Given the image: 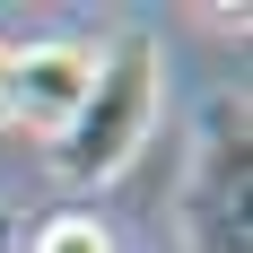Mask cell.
Segmentation results:
<instances>
[{
	"instance_id": "cell-6",
	"label": "cell",
	"mask_w": 253,
	"mask_h": 253,
	"mask_svg": "<svg viewBox=\"0 0 253 253\" xmlns=\"http://www.w3.org/2000/svg\"><path fill=\"white\" fill-rule=\"evenodd\" d=\"M0 253H18V245H9V218H0Z\"/></svg>"
},
{
	"instance_id": "cell-5",
	"label": "cell",
	"mask_w": 253,
	"mask_h": 253,
	"mask_svg": "<svg viewBox=\"0 0 253 253\" xmlns=\"http://www.w3.org/2000/svg\"><path fill=\"white\" fill-rule=\"evenodd\" d=\"M0 123H9V44H0Z\"/></svg>"
},
{
	"instance_id": "cell-2",
	"label": "cell",
	"mask_w": 253,
	"mask_h": 253,
	"mask_svg": "<svg viewBox=\"0 0 253 253\" xmlns=\"http://www.w3.org/2000/svg\"><path fill=\"white\" fill-rule=\"evenodd\" d=\"M245 201H253V114L245 96H218L192 140V183H183V245L192 253H253L245 245Z\"/></svg>"
},
{
	"instance_id": "cell-1",
	"label": "cell",
	"mask_w": 253,
	"mask_h": 253,
	"mask_svg": "<svg viewBox=\"0 0 253 253\" xmlns=\"http://www.w3.org/2000/svg\"><path fill=\"white\" fill-rule=\"evenodd\" d=\"M157 123V44L149 35H123L114 52H96V79L61 131H52V175L61 183H105L123 175L140 140Z\"/></svg>"
},
{
	"instance_id": "cell-4",
	"label": "cell",
	"mask_w": 253,
	"mask_h": 253,
	"mask_svg": "<svg viewBox=\"0 0 253 253\" xmlns=\"http://www.w3.org/2000/svg\"><path fill=\"white\" fill-rule=\"evenodd\" d=\"M26 253H114V236H105L87 210H61V218L35 227V245H26Z\"/></svg>"
},
{
	"instance_id": "cell-3",
	"label": "cell",
	"mask_w": 253,
	"mask_h": 253,
	"mask_svg": "<svg viewBox=\"0 0 253 253\" xmlns=\"http://www.w3.org/2000/svg\"><path fill=\"white\" fill-rule=\"evenodd\" d=\"M87 79H96V52L87 44H26V52H9V123H26V131L52 140L79 114Z\"/></svg>"
}]
</instances>
